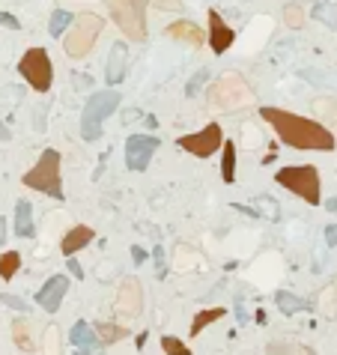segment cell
I'll return each instance as SVG.
<instances>
[{
  "label": "cell",
  "instance_id": "obj_1",
  "mask_svg": "<svg viewBox=\"0 0 337 355\" xmlns=\"http://www.w3.org/2000/svg\"><path fill=\"white\" fill-rule=\"evenodd\" d=\"M260 116L263 123L272 125V132L278 134L280 143L293 150H320V152H331L334 150V132H329L323 123L311 120V116H302V114H293V111H284V108H260Z\"/></svg>",
  "mask_w": 337,
  "mask_h": 355
},
{
  "label": "cell",
  "instance_id": "obj_2",
  "mask_svg": "<svg viewBox=\"0 0 337 355\" xmlns=\"http://www.w3.org/2000/svg\"><path fill=\"white\" fill-rule=\"evenodd\" d=\"M206 99H209V108L224 111V114L239 111V108H251L257 102L251 84L239 75V72H224V75H218L212 84H209Z\"/></svg>",
  "mask_w": 337,
  "mask_h": 355
},
{
  "label": "cell",
  "instance_id": "obj_3",
  "mask_svg": "<svg viewBox=\"0 0 337 355\" xmlns=\"http://www.w3.org/2000/svg\"><path fill=\"white\" fill-rule=\"evenodd\" d=\"M111 21L120 27L125 39L132 42H147V6L150 0H105Z\"/></svg>",
  "mask_w": 337,
  "mask_h": 355
},
{
  "label": "cell",
  "instance_id": "obj_4",
  "mask_svg": "<svg viewBox=\"0 0 337 355\" xmlns=\"http://www.w3.org/2000/svg\"><path fill=\"white\" fill-rule=\"evenodd\" d=\"M123 105V96L116 93V90H99L87 99L84 105V114H81V134H84V141H99L102 138V125L111 114H116V108Z\"/></svg>",
  "mask_w": 337,
  "mask_h": 355
},
{
  "label": "cell",
  "instance_id": "obj_5",
  "mask_svg": "<svg viewBox=\"0 0 337 355\" xmlns=\"http://www.w3.org/2000/svg\"><path fill=\"white\" fill-rule=\"evenodd\" d=\"M27 188L39 191V194H48L54 200H63V176H60V152L57 150H45L39 161L21 176Z\"/></svg>",
  "mask_w": 337,
  "mask_h": 355
},
{
  "label": "cell",
  "instance_id": "obj_6",
  "mask_svg": "<svg viewBox=\"0 0 337 355\" xmlns=\"http://www.w3.org/2000/svg\"><path fill=\"white\" fill-rule=\"evenodd\" d=\"M275 182L280 188L293 191L296 197H302L305 203L316 206L323 200V179L320 170L314 165H293V168H280L275 174Z\"/></svg>",
  "mask_w": 337,
  "mask_h": 355
},
{
  "label": "cell",
  "instance_id": "obj_7",
  "mask_svg": "<svg viewBox=\"0 0 337 355\" xmlns=\"http://www.w3.org/2000/svg\"><path fill=\"white\" fill-rule=\"evenodd\" d=\"M69 27L72 30L63 36V51H66L72 60H81L93 51V45L99 39V33H102L105 21H102V15H96V12H81Z\"/></svg>",
  "mask_w": 337,
  "mask_h": 355
},
{
  "label": "cell",
  "instance_id": "obj_8",
  "mask_svg": "<svg viewBox=\"0 0 337 355\" xmlns=\"http://www.w3.org/2000/svg\"><path fill=\"white\" fill-rule=\"evenodd\" d=\"M18 72H21V78L36 93H48L54 84V63L45 48H27L21 54V60H18Z\"/></svg>",
  "mask_w": 337,
  "mask_h": 355
},
{
  "label": "cell",
  "instance_id": "obj_9",
  "mask_svg": "<svg viewBox=\"0 0 337 355\" xmlns=\"http://www.w3.org/2000/svg\"><path fill=\"white\" fill-rule=\"evenodd\" d=\"M176 143H179V150L191 152L194 159H209V156H215L218 147L224 143V129H221L218 123H209L203 132L182 134V138H179Z\"/></svg>",
  "mask_w": 337,
  "mask_h": 355
},
{
  "label": "cell",
  "instance_id": "obj_10",
  "mask_svg": "<svg viewBox=\"0 0 337 355\" xmlns=\"http://www.w3.org/2000/svg\"><path fill=\"white\" fill-rule=\"evenodd\" d=\"M156 150H159L156 134H129V141H125V168L134 170V174L147 170Z\"/></svg>",
  "mask_w": 337,
  "mask_h": 355
},
{
  "label": "cell",
  "instance_id": "obj_11",
  "mask_svg": "<svg viewBox=\"0 0 337 355\" xmlns=\"http://www.w3.org/2000/svg\"><path fill=\"white\" fill-rule=\"evenodd\" d=\"M114 311H116V316H123V320H132V316H138L143 311V290H141L138 278H125L120 284Z\"/></svg>",
  "mask_w": 337,
  "mask_h": 355
},
{
  "label": "cell",
  "instance_id": "obj_12",
  "mask_svg": "<svg viewBox=\"0 0 337 355\" xmlns=\"http://www.w3.org/2000/svg\"><path fill=\"white\" fill-rule=\"evenodd\" d=\"M206 18H209V27H206V45H209V48H212L215 54L230 51V45L236 42V30L224 21L218 9H209Z\"/></svg>",
  "mask_w": 337,
  "mask_h": 355
},
{
  "label": "cell",
  "instance_id": "obj_13",
  "mask_svg": "<svg viewBox=\"0 0 337 355\" xmlns=\"http://www.w3.org/2000/svg\"><path fill=\"white\" fill-rule=\"evenodd\" d=\"M66 293H69V278L66 275H51L42 284L39 293H36V305H39L42 311H48V314H57Z\"/></svg>",
  "mask_w": 337,
  "mask_h": 355
},
{
  "label": "cell",
  "instance_id": "obj_14",
  "mask_svg": "<svg viewBox=\"0 0 337 355\" xmlns=\"http://www.w3.org/2000/svg\"><path fill=\"white\" fill-rule=\"evenodd\" d=\"M165 36H170V39H176L182 45H191V48H203L206 45V30L197 27L194 21H188V18H179V21L167 24Z\"/></svg>",
  "mask_w": 337,
  "mask_h": 355
},
{
  "label": "cell",
  "instance_id": "obj_15",
  "mask_svg": "<svg viewBox=\"0 0 337 355\" xmlns=\"http://www.w3.org/2000/svg\"><path fill=\"white\" fill-rule=\"evenodd\" d=\"M72 347L78 349V355H102V347H99V338L90 323H75L72 325Z\"/></svg>",
  "mask_w": 337,
  "mask_h": 355
},
{
  "label": "cell",
  "instance_id": "obj_16",
  "mask_svg": "<svg viewBox=\"0 0 337 355\" xmlns=\"http://www.w3.org/2000/svg\"><path fill=\"white\" fill-rule=\"evenodd\" d=\"M96 239V230L93 227H87V224H75L72 230L63 236V242H60V251L66 254V257H75V251H81V248H87L90 242Z\"/></svg>",
  "mask_w": 337,
  "mask_h": 355
},
{
  "label": "cell",
  "instance_id": "obj_17",
  "mask_svg": "<svg viewBox=\"0 0 337 355\" xmlns=\"http://www.w3.org/2000/svg\"><path fill=\"white\" fill-rule=\"evenodd\" d=\"M125 60H129V51H125L123 42H116L111 48V54H108V66H105V81H108V84H123Z\"/></svg>",
  "mask_w": 337,
  "mask_h": 355
},
{
  "label": "cell",
  "instance_id": "obj_18",
  "mask_svg": "<svg viewBox=\"0 0 337 355\" xmlns=\"http://www.w3.org/2000/svg\"><path fill=\"white\" fill-rule=\"evenodd\" d=\"M96 338H99V347H114L116 341L129 338V325H120V323H96L93 325Z\"/></svg>",
  "mask_w": 337,
  "mask_h": 355
},
{
  "label": "cell",
  "instance_id": "obj_19",
  "mask_svg": "<svg viewBox=\"0 0 337 355\" xmlns=\"http://www.w3.org/2000/svg\"><path fill=\"white\" fill-rule=\"evenodd\" d=\"M15 236H33V203L30 200H15Z\"/></svg>",
  "mask_w": 337,
  "mask_h": 355
},
{
  "label": "cell",
  "instance_id": "obj_20",
  "mask_svg": "<svg viewBox=\"0 0 337 355\" xmlns=\"http://www.w3.org/2000/svg\"><path fill=\"white\" fill-rule=\"evenodd\" d=\"M314 108H316V114L323 116V125H325V129L337 132V99L320 96V99H314Z\"/></svg>",
  "mask_w": 337,
  "mask_h": 355
},
{
  "label": "cell",
  "instance_id": "obj_21",
  "mask_svg": "<svg viewBox=\"0 0 337 355\" xmlns=\"http://www.w3.org/2000/svg\"><path fill=\"white\" fill-rule=\"evenodd\" d=\"M275 302L280 307V314H287V316H293L298 311H311V302H305V298H298L296 293H287V290H280V293L275 296Z\"/></svg>",
  "mask_w": 337,
  "mask_h": 355
},
{
  "label": "cell",
  "instance_id": "obj_22",
  "mask_svg": "<svg viewBox=\"0 0 337 355\" xmlns=\"http://www.w3.org/2000/svg\"><path fill=\"white\" fill-rule=\"evenodd\" d=\"M221 150H224V156H221V179H224V185H233L236 182V143L224 141Z\"/></svg>",
  "mask_w": 337,
  "mask_h": 355
},
{
  "label": "cell",
  "instance_id": "obj_23",
  "mask_svg": "<svg viewBox=\"0 0 337 355\" xmlns=\"http://www.w3.org/2000/svg\"><path fill=\"white\" fill-rule=\"evenodd\" d=\"M266 355H316V352L296 341H272L266 347Z\"/></svg>",
  "mask_w": 337,
  "mask_h": 355
},
{
  "label": "cell",
  "instance_id": "obj_24",
  "mask_svg": "<svg viewBox=\"0 0 337 355\" xmlns=\"http://www.w3.org/2000/svg\"><path fill=\"white\" fill-rule=\"evenodd\" d=\"M227 311L224 307H206V311H200V314H194V320H191V338H194V334H200L206 329V325H212V323H218L224 316Z\"/></svg>",
  "mask_w": 337,
  "mask_h": 355
},
{
  "label": "cell",
  "instance_id": "obj_25",
  "mask_svg": "<svg viewBox=\"0 0 337 355\" xmlns=\"http://www.w3.org/2000/svg\"><path fill=\"white\" fill-rule=\"evenodd\" d=\"M12 341H15V347L21 349V352H33V338H30V329H27V320H15L12 323Z\"/></svg>",
  "mask_w": 337,
  "mask_h": 355
},
{
  "label": "cell",
  "instance_id": "obj_26",
  "mask_svg": "<svg viewBox=\"0 0 337 355\" xmlns=\"http://www.w3.org/2000/svg\"><path fill=\"white\" fill-rule=\"evenodd\" d=\"M18 269H21V254H18V251H3V254H0V278H3V281L15 278Z\"/></svg>",
  "mask_w": 337,
  "mask_h": 355
},
{
  "label": "cell",
  "instance_id": "obj_27",
  "mask_svg": "<svg viewBox=\"0 0 337 355\" xmlns=\"http://www.w3.org/2000/svg\"><path fill=\"white\" fill-rule=\"evenodd\" d=\"M284 21H287V27H293V30H302L305 21H307L305 6L302 3H287L284 6Z\"/></svg>",
  "mask_w": 337,
  "mask_h": 355
},
{
  "label": "cell",
  "instance_id": "obj_28",
  "mask_svg": "<svg viewBox=\"0 0 337 355\" xmlns=\"http://www.w3.org/2000/svg\"><path fill=\"white\" fill-rule=\"evenodd\" d=\"M75 21V15L66 12V9H57V12H51V21H48V30L51 36H63L66 33V27Z\"/></svg>",
  "mask_w": 337,
  "mask_h": 355
},
{
  "label": "cell",
  "instance_id": "obj_29",
  "mask_svg": "<svg viewBox=\"0 0 337 355\" xmlns=\"http://www.w3.org/2000/svg\"><path fill=\"white\" fill-rule=\"evenodd\" d=\"M254 203H257V209H254L257 215H266L269 221H278V218H280V209H278V200L275 197L266 194V197H257Z\"/></svg>",
  "mask_w": 337,
  "mask_h": 355
},
{
  "label": "cell",
  "instance_id": "obj_30",
  "mask_svg": "<svg viewBox=\"0 0 337 355\" xmlns=\"http://www.w3.org/2000/svg\"><path fill=\"white\" fill-rule=\"evenodd\" d=\"M314 18H320L323 24L337 27V6L334 3H316L314 6Z\"/></svg>",
  "mask_w": 337,
  "mask_h": 355
},
{
  "label": "cell",
  "instance_id": "obj_31",
  "mask_svg": "<svg viewBox=\"0 0 337 355\" xmlns=\"http://www.w3.org/2000/svg\"><path fill=\"white\" fill-rule=\"evenodd\" d=\"M161 349H165V355H194L179 338H170V334H165V338H161Z\"/></svg>",
  "mask_w": 337,
  "mask_h": 355
},
{
  "label": "cell",
  "instance_id": "obj_32",
  "mask_svg": "<svg viewBox=\"0 0 337 355\" xmlns=\"http://www.w3.org/2000/svg\"><path fill=\"white\" fill-rule=\"evenodd\" d=\"M45 355H60V332L54 325L45 332Z\"/></svg>",
  "mask_w": 337,
  "mask_h": 355
},
{
  "label": "cell",
  "instance_id": "obj_33",
  "mask_svg": "<svg viewBox=\"0 0 337 355\" xmlns=\"http://www.w3.org/2000/svg\"><path fill=\"white\" fill-rule=\"evenodd\" d=\"M206 81H209V69H200L197 75L188 81V87H185V96H197V93H200V87H203Z\"/></svg>",
  "mask_w": 337,
  "mask_h": 355
},
{
  "label": "cell",
  "instance_id": "obj_34",
  "mask_svg": "<svg viewBox=\"0 0 337 355\" xmlns=\"http://www.w3.org/2000/svg\"><path fill=\"white\" fill-rule=\"evenodd\" d=\"M156 3V9H170V12H182V0H152Z\"/></svg>",
  "mask_w": 337,
  "mask_h": 355
},
{
  "label": "cell",
  "instance_id": "obj_35",
  "mask_svg": "<svg viewBox=\"0 0 337 355\" xmlns=\"http://www.w3.org/2000/svg\"><path fill=\"white\" fill-rule=\"evenodd\" d=\"M0 27H9V30H18L21 27V21L12 15V12H0Z\"/></svg>",
  "mask_w": 337,
  "mask_h": 355
},
{
  "label": "cell",
  "instance_id": "obj_36",
  "mask_svg": "<svg viewBox=\"0 0 337 355\" xmlns=\"http://www.w3.org/2000/svg\"><path fill=\"white\" fill-rule=\"evenodd\" d=\"M325 245H329V248H337V224L325 227Z\"/></svg>",
  "mask_w": 337,
  "mask_h": 355
},
{
  "label": "cell",
  "instance_id": "obj_37",
  "mask_svg": "<svg viewBox=\"0 0 337 355\" xmlns=\"http://www.w3.org/2000/svg\"><path fill=\"white\" fill-rule=\"evenodd\" d=\"M66 266H69V275H75V278H84V269H81V263L75 257H66Z\"/></svg>",
  "mask_w": 337,
  "mask_h": 355
},
{
  "label": "cell",
  "instance_id": "obj_38",
  "mask_svg": "<svg viewBox=\"0 0 337 355\" xmlns=\"http://www.w3.org/2000/svg\"><path fill=\"white\" fill-rule=\"evenodd\" d=\"M3 305L15 307V311H27V302H21V298H18V296H3Z\"/></svg>",
  "mask_w": 337,
  "mask_h": 355
},
{
  "label": "cell",
  "instance_id": "obj_39",
  "mask_svg": "<svg viewBox=\"0 0 337 355\" xmlns=\"http://www.w3.org/2000/svg\"><path fill=\"white\" fill-rule=\"evenodd\" d=\"M132 260H134V266H143V260H147V251H143L141 245H134V248H132Z\"/></svg>",
  "mask_w": 337,
  "mask_h": 355
},
{
  "label": "cell",
  "instance_id": "obj_40",
  "mask_svg": "<svg viewBox=\"0 0 337 355\" xmlns=\"http://www.w3.org/2000/svg\"><path fill=\"white\" fill-rule=\"evenodd\" d=\"M9 138H12V132H9V129H6V125H3V123H0V141H9Z\"/></svg>",
  "mask_w": 337,
  "mask_h": 355
},
{
  "label": "cell",
  "instance_id": "obj_41",
  "mask_svg": "<svg viewBox=\"0 0 337 355\" xmlns=\"http://www.w3.org/2000/svg\"><path fill=\"white\" fill-rule=\"evenodd\" d=\"M3 242H6V221L0 218V245H3Z\"/></svg>",
  "mask_w": 337,
  "mask_h": 355
},
{
  "label": "cell",
  "instance_id": "obj_42",
  "mask_svg": "<svg viewBox=\"0 0 337 355\" xmlns=\"http://www.w3.org/2000/svg\"><path fill=\"white\" fill-rule=\"evenodd\" d=\"M325 209H329V212H337V194L329 200V203H325Z\"/></svg>",
  "mask_w": 337,
  "mask_h": 355
},
{
  "label": "cell",
  "instance_id": "obj_43",
  "mask_svg": "<svg viewBox=\"0 0 337 355\" xmlns=\"http://www.w3.org/2000/svg\"><path fill=\"white\" fill-rule=\"evenodd\" d=\"M75 81H78V84H75V87H87V84H90V78H87V75H78Z\"/></svg>",
  "mask_w": 337,
  "mask_h": 355
}]
</instances>
